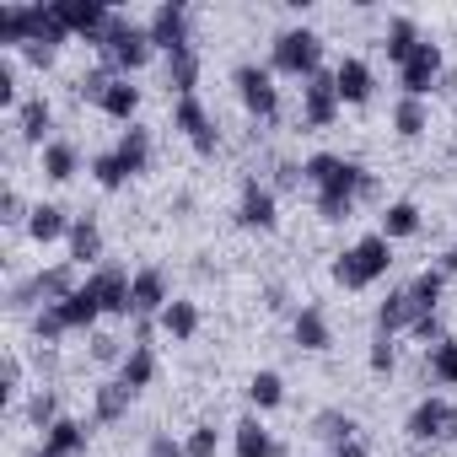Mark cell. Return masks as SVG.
I'll use <instances>...</instances> for the list:
<instances>
[{
    "label": "cell",
    "mask_w": 457,
    "mask_h": 457,
    "mask_svg": "<svg viewBox=\"0 0 457 457\" xmlns=\"http://www.w3.org/2000/svg\"><path fill=\"white\" fill-rule=\"evenodd\" d=\"M22 54H28V65H38V71H49V65H54V49H49V44H28Z\"/></svg>",
    "instance_id": "cell-51"
},
{
    "label": "cell",
    "mask_w": 457,
    "mask_h": 457,
    "mask_svg": "<svg viewBox=\"0 0 457 457\" xmlns=\"http://www.w3.org/2000/svg\"><path fill=\"white\" fill-rule=\"evenodd\" d=\"M129 350H124V339H113V334H92V361H124Z\"/></svg>",
    "instance_id": "cell-47"
},
{
    "label": "cell",
    "mask_w": 457,
    "mask_h": 457,
    "mask_svg": "<svg viewBox=\"0 0 457 457\" xmlns=\"http://www.w3.org/2000/svg\"><path fill=\"white\" fill-rule=\"evenodd\" d=\"M167 87H172L178 97H194V87H199V54H194V49L167 54Z\"/></svg>",
    "instance_id": "cell-32"
},
{
    "label": "cell",
    "mask_w": 457,
    "mask_h": 457,
    "mask_svg": "<svg viewBox=\"0 0 457 457\" xmlns=\"http://www.w3.org/2000/svg\"><path fill=\"white\" fill-rule=\"evenodd\" d=\"M334 81H339V103H371V92H377L371 65H366V60H355V54L334 65Z\"/></svg>",
    "instance_id": "cell-18"
},
{
    "label": "cell",
    "mask_w": 457,
    "mask_h": 457,
    "mask_svg": "<svg viewBox=\"0 0 457 457\" xmlns=\"http://www.w3.org/2000/svg\"><path fill=\"white\" fill-rule=\"evenodd\" d=\"M420 318H430V312L414 302V286H398V291H387V302L377 307V334H382V339H393V334L414 328Z\"/></svg>",
    "instance_id": "cell-13"
},
{
    "label": "cell",
    "mask_w": 457,
    "mask_h": 457,
    "mask_svg": "<svg viewBox=\"0 0 457 457\" xmlns=\"http://www.w3.org/2000/svg\"><path fill=\"white\" fill-rule=\"evenodd\" d=\"M409 441H457V403L446 398H420L403 420Z\"/></svg>",
    "instance_id": "cell-5"
},
{
    "label": "cell",
    "mask_w": 457,
    "mask_h": 457,
    "mask_svg": "<svg viewBox=\"0 0 457 457\" xmlns=\"http://www.w3.org/2000/svg\"><path fill=\"white\" fill-rule=\"evenodd\" d=\"M71 226H76V220H71L60 204L44 199V204H33V215H28V237H33V243H60V237H71Z\"/></svg>",
    "instance_id": "cell-21"
},
{
    "label": "cell",
    "mask_w": 457,
    "mask_h": 457,
    "mask_svg": "<svg viewBox=\"0 0 457 457\" xmlns=\"http://www.w3.org/2000/svg\"><path fill=\"white\" fill-rule=\"evenodd\" d=\"M414 232H420V204H414V199L382 204V237H387V243H403V237H414Z\"/></svg>",
    "instance_id": "cell-25"
},
{
    "label": "cell",
    "mask_w": 457,
    "mask_h": 457,
    "mask_svg": "<svg viewBox=\"0 0 457 457\" xmlns=\"http://www.w3.org/2000/svg\"><path fill=\"white\" fill-rule=\"evenodd\" d=\"M113 81H119V76H113L108 65H97V71H87V76L76 81V97H81V103H103V92H108Z\"/></svg>",
    "instance_id": "cell-41"
},
{
    "label": "cell",
    "mask_w": 457,
    "mask_h": 457,
    "mask_svg": "<svg viewBox=\"0 0 457 457\" xmlns=\"http://www.w3.org/2000/svg\"><path fill=\"white\" fill-rule=\"evenodd\" d=\"M97 54H103V65L113 71V76H129V71H140L151 54H156V44H151V33L140 28V22H129V17H108V28H103V38H97Z\"/></svg>",
    "instance_id": "cell-2"
},
{
    "label": "cell",
    "mask_w": 457,
    "mask_h": 457,
    "mask_svg": "<svg viewBox=\"0 0 457 457\" xmlns=\"http://www.w3.org/2000/svg\"><path fill=\"white\" fill-rule=\"evenodd\" d=\"M145 457H188V452H183V441H172V436H151Z\"/></svg>",
    "instance_id": "cell-49"
},
{
    "label": "cell",
    "mask_w": 457,
    "mask_h": 457,
    "mask_svg": "<svg viewBox=\"0 0 457 457\" xmlns=\"http://www.w3.org/2000/svg\"><path fill=\"white\" fill-rule=\"evenodd\" d=\"M441 65H446V60H441V44L425 38V44L398 65V87H403V97H420V103H425V97L436 92V81H441Z\"/></svg>",
    "instance_id": "cell-8"
},
{
    "label": "cell",
    "mask_w": 457,
    "mask_h": 457,
    "mask_svg": "<svg viewBox=\"0 0 457 457\" xmlns=\"http://www.w3.org/2000/svg\"><path fill=\"white\" fill-rule=\"evenodd\" d=\"M339 81H334V71H318V76H307L302 81V124L307 129H328L334 119H339Z\"/></svg>",
    "instance_id": "cell-7"
},
{
    "label": "cell",
    "mask_w": 457,
    "mask_h": 457,
    "mask_svg": "<svg viewBox=\"0 0 457 457\" xmlns=\"http://www.w3.org/2000/svg\"><path fill=\"white\" fill-rule=\"evenodd\" d=\"M302 183L312 188L323 220H350L361 199H377V172H366V162L334 156V151L307 156V162H302Z\"/></svg>",
    "instance_id": "cell-1"
},
{
    "label": "cell",
    "mask_w": 457,
    "mask_h": 457,
    "mask_svg": "<svg viewBox=\"0 0 457 457\" xmlns=\"http://www.w3.org/2000/svg\"><path fill=\"white\" fill-rule=\"evenodd\" d=\"M162 328H167L172 339H194V334H199V307L183 302V296H172V302L162 307Z\"/></svg>",
    "instance_id": "cell-35"
},
{
    "label": "cell",
    "mask_w": 457,
    "mask_h": 457,
    "mask_svg": "<svg viewBox=\"0 0 457 457\" xmlns=\"http://www.w3.org/2000/svg\"><path fill=\"white\" fill-rule=\"evenodd\" d=\"M387 264H393V243H387L382 232H371V237H361L355 248H345V253L334 259V280H339L345 291H366V286H377V280L387 275Z\"/></svg>",
    "instance_id": "cell-3"
},
{
    "label": "cell",
    "mask_w": 457,
    "mask_h": 457,
    "mask_svg": "<svg viewBox=\"0 0 457 457\" xmlns=\"http://www.w3.org/2000/svg\"><path fill=\"white\" fill-rule=\"evenodd\" d=\"M54 312H60L65 334H87V328H97V318H103V302H97V291H92V280H87V286H81L71 302H60Z\"/></svg>",
    "instance_id": "cell-19"
},
{
    "label": "cell",
    "mask_w": 457,
    "mask_h": 457,
    "mask_svg": "<svg viewBox=\"0 0 457 457\" xmlns=\"http://www.w3.org/2000/svg\"><path fill=\"white\" fill-rule=\"evenodd\" d=\"M129 307H135V318H162V307H167V275L162 270H135Z\"/></svg>",
    "instance_id": "cell-15"
},
{
    "label": "cell",
    "mask_w": 457,
    "mask_h": 457,
    "mask_svg": "<svg viewBox=\"0 0 457 457\" xmlns=\"http://www.w3.org/2000/svg\"><path fill=\"white\" fill-rule=\"evenodd\" d=\"M232 87H237V97H243V108H248L253 119H264V124L280 119V87H275L270 71H259V65H237Z\"/></svg>",
    "instance_id": "cell-6"
},
{
    "label": "cell",
    "mask_w": 457,
    "mask_h": 457,
    "mask_svg": "<svg viewBox=\"0 0 457 457\" xmlns=\"http://www.w3.org/2000/svg\"><path fill=\"white\" fill-rule=\"evenodd\" d=\"M28 420H33L38 430H49V425L60 420V393H54V387H38V393L28 398Z\"/></svg>",
    "instance_id": "cell-40"
},
{
    "label": "cell",
    "mask_w": 457,
    "mask_h": 457,
    "mask_svg": "<svg viewBox=\"0 0 457 457\" xmlns=\"http://www.w3.org/2000/svg\"><path fill=\"white\" fill-rule=\"evenodd\" d=\"M113 156L124 162V172H129V178H140V172L151 167V129H140V124H129V129L119 135V145H113Z\"/></svg>",
    "instance_id": "cell-24"
},
{
    "label": "cell",
    "mask_w": 457,
    "mask_h": 457,
    "mask_svg": "<svg viewBox=\"0 0 457 457\" xmlns=\"http://www.w3.org/2000/svg\"><path fill=\"white\" fill-rule=\"evenodd\" d=\"M60 6H65L71 33H76V38H87V44H97V38H103V28H108V17H113L103 0H60Z\"/></svg>",
    "instance_id": "cell-17"
},
{
    "label": "cell",
    "mask_w": 457,
    "mask_h": 457,
    "mask_svg": "<svg viewBox=\"0 0 457 457\" xmlns=\"http://www.w3.org/2000/svg\"><path fill=\"white\" fill-rule=\"evenodd\" d=\"M65 243H71V264H76V270H81V264H97V259H103V226H97L92 215H81V220L71 226Z\"/></svg>",
    "instance_id": "cell-22"
},
{
    "label": "cell",
    "mask_w": 457,
    "mask_h": 457,
    "mask_svg": "<svg viewBox=\"0 0 457 457\" xmlns=\"http://www.w3.org/2000/svg\"><path fill=\"white\" fill-rule=\"evenodd\" d=\"M366 366H371L377 377H393V371H398V350H393V339H382V334H377V339H371V350H366Z\"/></svg>",
    "instance_id": "cell-42"
},
{
    "label": "cell",
    "mask_w": 457,
    "mask_h": 457,
    "mask_svg": "<svg viewBox=\"0 0 457 457\" xmlns=\"http://www.w3.org/2000/svg\"><path fill=\"white\" fill-rule=\"evenodd\" d=\"M441 270H446V275H457V243L446 248V259H441Z\"/></svg>",
    "instance_id": "cell-55"
},
{
    "label": "cell",
    "mask_w": 457,
    "mask_h": 457,
    "mask_svg": "<svg viewBox=\"0 0 457 457\" xmlns=\"http://www.w3.org/2000/svg\"><path fill=\"white\" fill-rule=\"evenodd\" d=\"M151 377H156V355H151V345H129V355L119 361V382H124L129 393H140V387H151Z\"/></svg>",
    "instance_id": "cell-31"
},
{
    "label": "cell",
    "mask_w": 457,
    "mask_h": 457,
    "mask_svg": "<svg viewBox=\"0 0 457 457\" xmlns=\"http://www.w3.org/2000/svg\"><path fill=\"white\" fill-rule=\"evenodd\" d=\"M76 291H81V280H76V264H71V259L33 275V296H38L44 307H60V302H71Z\"/></svg>",
    "instance_id": "cell-14"
},
{
    "label": "cell",
    "mask_w": 457,
    "mask_h": 457,
    "mask_svg": "<svg viewBox=\"0 0 457 457\" xmlns=\"http://www.w3.org/2000/svg\"><path fill=\"white\" fill-rule=\"evenodd\" d=\"M291 339H296L302 350H328V345H334V334H328V318H323L318 307H302V312H296V323H291Z\"/></svg>",
    "instance_id": "cell-30"
},
{
    "label": "cell",
    "mask_w": 457,
    "mask_h": 457,
    "mask_svg": "<svg viewBox=\"0 0 457 457\" xmlns=\"http://www.w3.org/2000/svg\"><path fill=\"white\" fill-rule=\"evenodd\" d=\"M183 452H188V457H215V452H220L215 425H194V430H188V441H183Z\"/></svg>",
    "instance_id": "cell-43"
},
{
    "label": "cell",
    "mask_w": 457,
    "mask_h": 457,
    "mask_svg": "<svg viewBox=\"0 0 457 457\" xmlns=\"http://www.w3.org/2000/svg\"><path fill=\"white\" fill-rule=\"evenodd\" d=\"M145 33H151V44L162 54L194 49V38H188V6H183V0H162V6L151 12V22H145Z\"/></svg>",
    "instance_id": "cell-10"
},
{
    "label": "cell",
    "mask_w": 457,
    "mask_h": 457,
    "mask_svg": "<svg viewBox=\"0 0 457 457\" xmlns=\"http://www.w3.org/2000/svg\"><path fill=\"white\" fill-rule=\"evenodd\" d=\"M425 371H430V382L457 387V339H452V334H446L441 345H430V350H425Z\"/></svg>",
    "instance_id": "cell-33"
},
{
    "label": "cell",
    "mask_w": 457,
    "mask_h": 457,
    "mask_svg": "<svg viewBox=\"0 0 457 457\" xmlns=\"http://www.w3.org/2000/svg\"><path fill=\"white\" fill-rule=\"evenodd\" d=\"M76 172H81V151L71 140H49L44 145V178L49 183H71Z\"/></svg>",
    "instance_id": "cell-29"
},
{
    "label": "cell",
    "mask_w": 457,
    "mask_h": 457,
    "mask_svg": "<svg viewBox=\"0 0 457 457\" xmlns=\"http://www.w3.org/2000/svg\"><path fill=\"white\" fill-rule=\"evenodd\" d=\"M355 420L345 414V409H323V414H312V436H323V441H334V446H345V441H355Z\"/></svg>",
    "instance_id": "cell-37"
},
{
    "label": "cell",
    "mask_w": 457,
    "mask_h": 457,
    "mask_svg": "<svg viewBox=\"0 0 457 457\" xmlns=\"http://www.w3.org/2000/svg\"><path fill=\"white\" fill-rule=\"evenodd\" d=\"M393 129H398V140H420V135L430 129L425 103H420V97H398V108H393Z\"/></svg>",
    "instance_id": "cell-34"
},
{
    "label": "cell",
    "mask_w": 457,
    "mask_h": 457,
    "mask_svg": "<svg viewBox=\"0 0 457 457\" xmlns=\"http://www.w3.org/2000/svg\"><path fill=\"white\" fill-rule=\"evenodd\" d=\"M409 334H414V339H425V345H441V339H446V328H441V318H436V312H430V318H420Z\"/></svg>",
    "instance_id": "cell-48"
},
{
    "label": "cell",
    "mask_w": 457,
    "mask_h": 457,
    "mask_svg": "<svg viewBox=\"0 0 457 457\" xmlns=\"http://www.w3.org/2000/svg\"><path fill=\"white\" fill-rule=\"evenodd\" d=\"M275 183H280V188H296V183H302V167H296V162H280V178H275Z\"/></svg>",
    "instance_id": "cell-52"
},
{
    "label": "cell",
    "mask_w": 457,
    "mask_h": 457,
    "mask_svg": "<svg viewBox=\"0 0 457 457\" xmlns=\"http://www.w3.org/2000/svg\"><path fill=\"white\" fill-rule=\"evenodd\" d=\"M420 44H425V38H420L414 17H393V22H387V33H382V54H387L393 65H403V60H409Z\"/></svg>",
    "instance_id": "cell-26"
},
{
    "label": "cell",
    "mask_w": 457,
    "mask_h": 457,
    "mask_svg": "<svg viewBox=\"0 0 457 457\" xmlns=\"http://www.w3.org/2000/svg\"><path fill=\"white\" fill-rule=\"evenodd\" d=\"M275 71H280V76H296V81L318 76V71H323V33H312V28H286V33L275 38Z\"/></svg>",
    "instance_id": "cell-4"
},
{
    "label": "cell",
    "mask_w": 457,
    "mask_h": 457,
    "mask_svg": "<svg viewBox=\"0 0 457 457\" xmlns=\"http://www.w3.org/2000/svg\"><path fill=\"white\" fill-rule=\"evenodd\" d=\"M81 452H87V425H81V420H71V414H60V420L44 430L38 457H81Z\"/></svg>",
    "instance_id": "cell-16"
},
{
    "label": "cell",
    "mask_w": 457,
    "mask_h": 457,
    "mask_svg": "<svg viewBox=\"0 0 457 457\" xmlns=\"http://www.w3.org/2000/svg\"><path fill=\"white\" fill-rule=\"evenodd\" d=\"M232 452H237V457H280V441H275L253 414H248V420H237V425H232Z\"/></svg>",
    "instance_id": "cell-20"
},
{
    "label": "cell",
    "mask_w": 457,
    "mask_h": 457,
    "mask_svg": "<svg viewBox=\"0 0 457 457\" xmlns=\"http://www.w3.org/2000/svg\"><path fill=\"white\" fill-rule=\"evenodd\" d=\"M28 204H22V194L17 188H6V194H0V220H6V226H28Z\"/></svg>",
    "instance_id": "cell-45"
},
{
    "label": "cell",
    "mask_w": 457,
    "mask_h": 457,
    "mask_svg": "<svg viewBox=\"0 0 457 457\" xmlns=\"http://www.w3.org/2000/svg\"><path fill=\"white\" fill-rule=\"evenodd\" d=\"M334 457H371V452H366V441L355 436V441H345V446H334Z\"/></svg>",
    "instance_id": "cell-53"
},
{
    "label": "cell",
    "mask_w": 457,
    "mask_h": 457,
    "mask_svg": "<svg viewBox=\"0 0 457 457\" xmlns=\"http://www.w3.org/2000/svg\"><path fill=\"white\" fill-rule=\"evenodd\" d=\"M280 220V204H275V188L248 178L243 183V199H237V226H248V232H275Z\"/></svg>",
    "instance_id": "cell-12"
},
{
    "label": "cell",
    "mask_w": 457,
    "mask_h": 457,
    "mask_svg": "<svg viewBox=\"0 0 457 457\" xmlns=\"http://www.w3.org/2000/svg\"><path fill=\"white\" fill-rule=\"evenodd\" d=\"M87 280H92V291H97V302H103V318H135V307H129V286H135V275H129V270H119V264H97Z\"/></svg>",
    "instance_id": "cell-11"
},
{
    "label": "cell",
    "mask_w": 457,
    "mask_h": 457,
    "mask_svg": "<svg viewBox=\"0 0 457 457\" xmlns=\"http://www.w3.org/2000/svg\"><path fill=\"white\" fill-rule=\"evenodd\" d=\"M409 286H414V302H420L425 312H436V307H441V291H446V270H420Z\"/></svg>",
    "instance_id": "cell-38"
},
{
    "label": "cell",
    "mask_w": 457,
    "mask_h": 457,
    "mask_svg": "<svg viewBox=\"0 0 457 457\" xmlns=\"http://www.w3.org/2000/svg\"><path fill=\"white\" fill-rule=\"evenodd\" d=\"M172 129H183V140H188L199 156H215V151H220V129H215V119L204 113L199 97H178V108H172Z\"/></svg>",
    "instance_id": "cell-9"
},
{
    "label": "cell",
    "mask_w": 457,
    "mask_h": 457,
    "mask_svg": "<svg viewBox=\"0 0 457 457\" xmlns=\"http://www.w3.org/2000/svg\"><path fill=\"white\" fill-rule=\"evenodd\" d=\"M264 307H270V312H280V307H286V291H280V286H270V291H264Z\"/></svg>",
    "instance_id": "cell-54"
},
{
    "label": "cell",
    "mask_w": 457,
    "mask_h": 457,
    "mask_svg": "<svg viewBox=\"0 0 457 457\" xmlns=\"http://www.w3.org/2000/svg\"><path fill=\"white\" fill-rule=\"evenodd\" d=\"M0 108H22L17 103V65H12V54H0Z\"/></svg>",
    "instance_id": "cell-46"
},
{
    "label": "cell",
    "mask_w": 457,
    "mask_h": 457,
    "mask_svg": "<svg viewBox=\"0 0 457 457\" xmlns=\"http://www.w3.org/2000/svg\"><path fill=\"white\" fill-rule=\"evenodd\" d=\"M0 393H6V398L22 393V361H17V355H6V387H0Z\"/></svg>",
    "instance_id": "cell-50"
},
{
    "label": "cell",
    "mask_w": 457,
    "mask_h": 457,
    "mask_svg": "<svg viewBox=\"0 0 457 457\" xmlns=\"http://www.w3.org/2000/svg\"><path fill=\"white\" fill-rule=\"evenodd\" d=\"M248 403L253 409H280L286 403V377L280 371H253L248 377Z\"/></svg>",
    "instance_id": "cell-36"
},
{
    "label": "cell",
    "mask_w": 457,
    "mask_h": 457,
    "mask_svg": "<svg viewBox=\"0 0 457 457\" xmlns=\"http://www.w3.org/2000/svg\"><path fill=\"white\" fill-rule=\"evenodd\" d=\"M33 334H38V345H54V339H65V323H60V312H54V307H44V312L33 318Z\"/></svg>",
    "instance_id": "cell-44"
},
{
    "label": "cell",
    "mask_w": 457,
    "mask_h": 457,
    "mask_svg": "<svg viewBox=\"0 0 457 457\" xmlns=\"http://www.w3.org/2000/svg\"><path fill=\"white\" fill-rule=\"evenodd\" d=\"M92 178H97V188H108V194L129 183V172H124V162H119L113 151H97V156H92Z\"/></svg>",
    "instance_id": "cell-39"
},
{
    "label": "cell",
    "mask_w": 457,
    "mask_h": 457,
    "mask_svg": "<svg viewBox=\"0 0 457 457\" xmlns=\"http://www.w3.org/2000/svg\"><path fill=\"white\" fill-rule=\"evenodd\" d=\"M49 124H54L49 97H28V103L17 108V135H22L28 145H49V140H44V135H49Z\"/></svg>",
    "instance_id": "cell-23"
},
{
    "label": "cell",
    "mask_w": 457,
    "mask_h": 457,
    "mask_svg": "<svg viewBox=\"0 0 457 457\" xmlns=\"http://www.w3.org/2000/svg\"><path fill=\"white\" fill-rule=\"evenodd\" d=\"M129 403H135V393H129L124 382H103V387L92 393V414H97V425H119V420L129 414Z\"/></svg>",
    "instance_id": "cell-28"
},
{
    "label": "cell",
    "mask_w": 457,
    "mask_h": 457,
    "mask_svg": "<svg viewBox=\"0 0 457 457\" xmlns=\"http://www.w3.org/2000/svg\"><path fill=\"white\" fill-rule=\"evenodd\" d=\"M108 119H119V124H135V113H140V87L129 81V76H119L108 92H103V103H97Z\"/></svg>",
    "instance_id": "cell-27"
}]
</instances>
